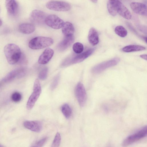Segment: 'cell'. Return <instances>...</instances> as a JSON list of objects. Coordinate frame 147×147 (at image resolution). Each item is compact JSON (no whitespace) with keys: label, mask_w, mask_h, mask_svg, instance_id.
Segmentation results:
<instances>
[{"label":"cell","mask_w":147,"mask_h":147,"mask_svg":"<svg viewBox=\"0 0 147 147\" xmlns=\"http://www.w3.org/2000/svg\"><path fill=\"white\" fill-rule=\"evenodd\" d=\"M5 3L8 13L11 16L16 15L18 12V8L17 2L14 0H7L6 1Z\"/></svg>","instance_id":"obj_17"},{"label":"cell","mask_w":147,"mask_h":147,"mask_svg":"<svg viewBox=\"0 0 147 147\" xmlns=\"http://www.w3.org/2000/svg\"><path fill=\"white\" fill-rule=\"evenodd\" d=\"M61 136L59 132H57L51 144V147H59L61 142Z\"/></svg>","instance_id":"obj_26"},{"label":"cell","mask_w":147,"mask_h":147,"mask_svg":"<svg viewBox=\"0 0 147 147\" xmlns=\"http://www.w3.org/2000/svg\"><path fill=\"white\" fill-rule=\"evenodd\" d=\"M118 58H115L99 63L93 67L91 70L94 74H98L107 69L116 65L119 61Z\"/></svg>","instance_id":"obj_7"},{"label":"cell","mask_w":147,"mask_h":147,"mask_svg":"<svg viewBox=\"0 0 147 147\" xmlns=\"http://www.w3.org/2000/svg\"><path fill=\"white\" fill-rule=\"evenodd\" d=\"M54 53L53 50L50 48L46 49L39 57L38 62L40 64L47 63L52 57Z\"/></svg>","instance_id":"obj_14"},{"label":"cell","mask_w":147,"mask_h":147,"mask_svg":"<svg viewBox=\"0 0 147 147\" xmlns=\"http://www.w3.org/2000/svg\"><path fill=\"white\" fill-rule=\"evenodd\" d=\"M11 99L15 102H18L20 101L22 98V96L19 92H16L13 93L11 96Z\"/></svg>","instance_id":"obj_30"},{"label":"cell","mask_w":147,"mask_h":147,"mask_svg":"<svg viewBox=\"0 0 147 147\" xmlns=\"http://www.w3.org/2000/svg\"><path fill=\"white\" fill-rule=\"evenodd\" d=\"M24 126L26 128L33 131L38 132L42 129V124L37 121H26L23 123Z\"/></svg>","instance_id":"obj_15"},{"label":"cell","mask_w":147,"mask_h":147,"mask_svg":"<svg viewBox=\"0 0 147 147\" xmlns=\"http://www.w3.org/2000/svg\"><path fill=\"white\" fill-rule=\"evenodd\" d=\"M19 29L20 31L22 33L29 34L35 31V28L32 24L25 23L20 25Z\"/></svg>","instance_id":"obj_20"},{"label":"cell","mask_w":147,"mask_h":147,"mask_svg":"<svg viewBox=\"0 0 147 147\" xmlns=\"http://www.w3.org/2000/svg\"><path fill=\"white\" fill-rule=\"evenodd\" d=\"M47 16V14L41 11L35 9L33 10L30 16L31 21L34 24H40L45 23Z\"/></svg>","instance_id":"obj_10"},{"label":"cell","mask_w":147,"mask_h":147,"mask_svg":"<svg viewBox=\"0 0 147 147\" xmlns=\"http://www.w3.org/2000/svg\"><path fill=\"white\" fill-rule=\"evenodd\" d=\"M45 23L51 28L57 29L62 28L64 22L63 20L57 16L51 14L47 17Z\"/></svg>","instance_id":"obj_9"},{"label":"cell","mask_w":147,"mask_h":147,"mask_svg":"<svg viewBox=\"0 0 147 147\" xmlns=\"http://www.w3.org/2000/svg\"><path fill=\"white\" fill-rule=\"evenodd\" d=\"M95 48L90 49L85 51L66 59L63 65L67 66L82 62L90 56L94 51Z\"/></svg>","instance_id":"obj_5"},{"label":"cell","mask_w":147,"mask_h":147,"mask_svg":"<svg viewBox=\"0 0 147 147\" xmlns=\"http://www.w3.org/2000/svg\"><path fill=\"white\" fill-rule=\"evenodd\" d=\"M61 28L62 33L65 36L73 35L75 29L73 25L71 22H66L64 23Z\"/></svg>","instance_id":"obj_19"},{"label":"cell","mask_w":147,"mask_h":147,"mask_svg":"<svg viewBox=\"0 0 147 147\" xmlns=\"http://www.w3.org/2000/svg\"><path fill=\"white\" fill-rule=\"evenodd\" d=\"M3 51L8 62L11 65L18 62L22 55L20 48L14 44L6 45L4 48Z\"/></svg>","instance_id":"obj_1"},{"label":"cell","mask_w":147,"mask_h":147,"mask_svg":"<svg viewBox=\"0 0 147 147\" xmlns=\"http://www.w3.org/2000/svg\"><path fill=\"white\" fill-rule=\"evenodd\" d=\"M107 8L110 14L113 16H116L117 13L114 0H109L107 4Z\"/></svg>","instance_id":"obj_22"},{"label":"cell","mask_w":147,"mask_h":147,"mask_svg":"<svg viewBox=\"0 0 147 147\" xmlns=\"http://www.w3.org/2000/svg\"><path fill=\"white\" fill-rule=\"evenodd\" d=\"M2 22L1 20L0 19V27L2 26Z\"/></svg>","instance_id":"obj_32"},{"label":"cell","mask_w":147,"mask_h":147,"mask_svg":"<svg viewBox=\"0 0 147 147\" xmlns=\"http://www.w3.org/2000/svg\"><path fill=\"white\" fill-rule=\"evenodd\" d=\"M72 48L74 51L76 53L80 54L84 50L83 45L79 42H76L74 44Z\"/></svg>","instance_id":"obj_25"},{"label":"cell","mask_w":147,"mask_h":147,"mask_svg":"<svg viewBox=\"0 0 147 147\" xmlns=\"http://www.w3.org/2000/svg\"><path fill=\"white\" fill-rule=\"evenodd\" d=\"M48 72V69L45 67L43 68L40 72L38 78L39 79L42 80L46 79L47 78Z\"/></svg>","instance_id":"obj_27"},{"label":"cell","mask_w":147,"mask_h":147,"mask_svg":"<svg viewBox=\"0 0 147 147\" xmlns=\"http://www.w3.org/2000/svg\"><path fill=\"white\" fill-rule=\"evenodd\" d=\"M48 139L47 137L43 138L30 147H42Z\"/></svg>","instance_id":"obj_29"},{"label":"cell","mask_w":147,"mask_h":147,"mask_svg":"<svg viewBox=\"0 0 147 147\" xmlns=\"http://www.w3.org/2000/svg\"><path fill=\"white\" fill-rule=\"evenodd\" d=\"M74 40V35L65 36L58 45L57 48L59 51H65L72 45Z\"/></svg>","instance_id":"obj_16"},{"label":"cell","mask_w":147,"mask_h":147,"mask_svg":"<svg viewBox=\"0 0 147 147\" xmlns=\"http://www.w3.org/2000/svg\"><path fill=\"white\" fill-rule=\"evenodd\" d=\"M88 39L89 43L93 46L96 45L98 43V33L94 28H92L90 29L88 35Z\"/></svg>","instance_id":"obj_18"},{"label":"cell","mask_w":147,"mask_h":147,"mask_svg":"<svg viewBox=\"0 0 147 147\" xmlns=\"http://www.w3.org/2000/svg\"><path fill=\"white\" fill-rule=\"evenodd\" d=\"M60 77V74H58L54 77L50 86V88L51 90H54L57 86L59 81Z\"/></svg>","instance_id":"obj_28"},{"label":"cell","mask_w":147,"mask_h":147,"mask_svg":"<svg viewBox=\"0 0 147 147\" xmlns=\"http://www.w3.org/2000/svg\"><path fill=\"white\" fill-rule=\"evenodd\" d=\"M53 40L48 37L39 36L31 39L28 43V46L31 49L37 50L43 49L51 45Z\"/></svg>","instance_id":"obj_2"},{"label":"cell","mask_w":147,"mask_h":147,"mask_svg":"<svg viewBox=\"0 0 147 147\" xmlns=\"http://www.w3.org/2000/svg\"><path fill=\"white\" fill-rule=\"evenodd\" d=\"M61 110L63 114L66 118L68 119L71 115L72 110L68 104H65L63 105L61 107Z\"/></svg>","instance_id":"obj_23"},{"label":"cell","mask_w":147,"mask_h":147,"mask_svg":"<svg viewBox=\"0 0 147 147\" xmlns=\"http://www.w3.org/2000/svg\"><path fill=\"white\" fill-rule=\"evenodd\" d=\"M145 47L138 45H130L126 46L122 49L123 51L125 52H131L140 51L145 50Z\"/></svg>","instance_id":"obj_21"},{"label":"cell","mask_w":147,"mask_h":147,"mask_svg":"<svg viewBox=\"0 0 147 147\" xmlns=\"http://www.w3.org/2000/svg\"><path fill=\"white\" fill-rule=\"evenodd\" d=\"M140 57L142 58V59L145 60H147V55L146 54H143L142 55H140Z\"/></svg>","instance_id":"obj_31"},{"label":"cell","mask_w":147,"mask_h":147,"mask_svg":"<svg viewBox=\"0 0 147 147\" xmlns=\"http://www.w3.org/2000/svg\"><path fill=\"white\" fill-rule=\"evenodd\" d=\"M75 94L79 105L81 107H84L87 100V94L85 87L82 83L79 82L76 86Z\"/></svg>","instance_id":"obj_8"},{"label":"cell","mask_w":147,"mask_h":147,"mask_svg":"<svg viewBox=\"0 0 147 147\" xmlns=\"http://www.w3.org/2000/svg\"><path fill=\"white\" fill-rule=\"evenodd\" d=\"M26 72V69L24 68H20L13 70L5 76L3 81L5 82H9L17 77L21 78L24 76Z\"/></svg>","instance_id":"obj_11"},{"label":"cell","mask_w":147,"mask_h":147,"mask_svg":"<svg viewBox=\"0 0 147 147\" xmlns=\"http://www.w3.org/2000/svg\"><path fill=\"white\" fill-rule=\"evenodd\" d=\"M115 32L118 35L122 37H125L127 34L126 30L121 26H117L115 29Z\"/></svg>","instance_id":"obj_24"},{"label":"cell","mask_w":147,"mask_h":147,"mask_svg":"<svg viewBox=\"0 0 147 147\" xmlns=\"http://www.w3.org/2000/svg\"><path fill=\"white\" fill-rule=\"evenodd\" d=\"M131 8L135 13L142 16H147V8L145 4L142 3L133 2L130 4Z\"/></svg>","instance_id":"obj_13"},{"label":"cell","mask_w":147,"mask_h":147,"mask_svg":"<svg viewBox=\"0 0 147 147\" xmlns=\"http://www.w3.org/2000/svg\"><path fill=\"white\" fill-rule=\"evenodd\" d=\"M97 1H96V0H94V1H93L94 2V3H96L97 2Z\"/></svg>","instance_id":"obj_33"},{"label":"cell","mask_w":147,"mask_h":147,"mask_svg":"<svg viewBox=\"0 0 147 147\" xmlns=\"http://www.w3.org/2000/svg\"><path fill=\"white\" fill-rule=\"evenodd\" d=\"M0 147H3L2 145L0 144Z\"/></svg>","instance_id":"obj_34"},{"label":"cell","mask_w":147,"mask_h":147,"mask_svg":"<svg viewBox=\"0 0 147 147\" xmlns=\"http://www.w3.org/2000/svg\"><path fill=\"white\" fill-rule=\"evenodd\" d=\"M46 6L50 10L57 11H68L71 8L69 3L63 1H49L47 3Z\"/></svg>","instance_id":"obj_6"},{"label":"cell","mask_w":147,"mask_h":147,"mask_svg":"<svg viewBox=\"0 0 147 147\" xmlns=\"http://www.w3.org/2000/svg\"><path fill=\"white\" fill-rule=\"evenodd\" d=\"M33 91L26 104V108L28 110H30L33 107L41 92L40 83L38 79H36L35 81Z\"/></svg>","instance_id":"obj_4"},{"label":"cell","mask_w":147,"mask_h":147,"mask_svg":"<svg viewBox=\"0 0 147 147\" xmlns=\"http://www.w3.org/2000/svg\"><path fill=\"white\" fill-rule=\"evenodd\" d=\"M147 129V126H145L135 133L129 136L122 142V146L127 147L146 136Z\"/></svg>","instance_id":"obj_3"},{"label":"cell","mask_w":147,"mask_h":147,"mask_svg":"<svg viewBox=\"0 0 147 147\" xmlns=\"http://www.w3.org/2000/svg\"><path fill=\"white\" fill-rule=\"evenodd\" d=\"M115 1L117 13L126 19H131V14L127 8L120 1L115 0Z\"/></svg>","instance_id":"obj_12"}]
</instances>
